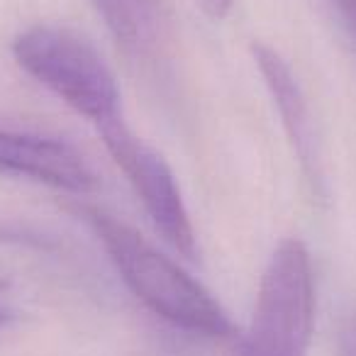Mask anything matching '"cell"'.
<instances>
[{
  "instance_id": "cell-1",
  "label": "cell",
  "mask_w": 356,
  "mask_h": 356,
  "mask_svg": "<svg viewBox=\"0 0 356 356\" xmlns=\"http://www.w3.org/2000/svg\"><path fill=\"white\" fill-rule=\"evenodd\" d=\"M90 229L103 244L124 286L163 322L205 339H229L234 325L218 298L173 259L154 249L129 225L98 208L86 210Z\"/></svg>"
},
{
  "instance_id": "cell-2",
  "label": "cell",
  "mask_w": 356,
  "mask_h": 356,
  "mask_svg": "<svg viewBox=\"0 0 356 356\" xmlns=\"http://www.w3.org/2000/svg\"><path fill=\"white\" fill-rule=\"evenodd\" d=\"M13 56L27 76L61 103L100 127L120 115V88L90 42L54 25H35L13 42Z\"/></svg>"
},
{
  "instance_id": "cell-3",
  "label": "cell",
  "mask_w": 356,
  "mask_h": 356,
  "mask_svg": "<svg viewBox=\"0 0 356 356\" xmlns=\"http://www.w3.org/2000/svg\"><path fill=\"white\" fill-rule=\"evenodd\" d=\"M315 330L312 259L300 239L273 249L239 356H307Z\"/></svg>"
},
{
  "instance_id": "cell-4",
  "label": "cell",
  "mask_w": 356,
  "mask_h": 356,
  "mask_svg": "<svg viewBox=\"0 0 356 356\" xmlns=\"http://www.w3.org/2000/svg\"><path fill=\"white\" fill-rule=\"evenodd\" d=\"M105 149L120 171L127 176L129 186L142 200L149 220L163 234L168 244L184 257L195 254V229L188 208L176 184V176L163 161V156L152 149L142 137L124 124V120L113 118L98 127Z\"/></svg>"
},
{
  "instance_id": "cell-5",
  "label": "cell",
  "mask_w": 356,
  "mask_h": 356,
  "mask_svg": "<svg viewBox=\"0 0 356 356\" xmlns=\"http://www.w3.org/2000/svg\"><path fill=\"white\" fill-rule=\"evenodd\" d=\"M0 173L69 193L95 188V173L71 144L54 137L0 129Z\"/></svg>"
},
{
  "instance_id": "cell-6",
  "label": "cell",
  "mask_w": 356,
  "mask_h": 356,
  "mask_svg": "<svg viewBox=\"0 0 356 356\" xmlns=\"http://www.w3.org/2000/svg\"><path fill=\"white\" fill-rule=\"evenodd\" d=\"M254 59H257V66L264 76V83H266L268 93H271L273 103H276L281 122L286 127L288 137H291L293 147H296V154L300 159L302 168L315 173L317 159L310 113H307L305 95H302L291 66L281 59L278 51H273L271 47L264 44H254Z\"/></svg>"
},
{
  "instance_id": "cell-7",
  "label": "cell",
  "mask_w": 356,
  "mask_h": 356,
  "mask_svg": "<svg viewBox=\"0 0 356 356\" xmlns=\"http://www.w3.org/2000/svg\"><path fill=\"white\" fill-rule=\"evenodd\" d=\"M110 35L129 51H144L156 35L154 0H93Z\"/></svg>"
},
{
  "instance_id": "cell-8",
  "label": "cell",
  "mask_w": 356,
  "mask_h": 356,
  "mask_svg": "<svg viewBox=\"0 0 356 356\" xmlns=\"http://www.w3.org/2000/svg\"><path fill=\"white\" fill-rule=\"evenodd\" d=\"M339 356H356V315L346 322L339 339Z\"/></svg>"
},
{
  "instance_id": "cell-9",
  "label": "cell",
  "mask_w": 356,
  "mask_h": 356,
  "mask_svg": "<svg viewBox=\"0 0 356 356\" xmlns=\"http://www.w3.org/2000/svg\"><path fill=\"white\" fill-rule=\"evenodd\" d=\"M337 8H339V13L344 15L349 30L356 35V0H337Z\"/></svg>"
},
{
  "instance_id": "cell-10",
  "label": "cell",
  "mask_w": 356,
  "mask_h": 356,
  "mask_svg": "<svg viewBox=\"0 0 356 356\" xmlns=\"http://www.w3.org/2000/svg\"><path fill=\"white\" fill-rule=\"evenodd\" d=\"M208 6H210V10L220 15V13H225L229 6H232V0H208Z\"/></svg>"
},
{
  "instance_id": "cell-11",
  "label": "cell",
  "mask_w": 356,
  "mask_h": 356,
  "mask_svg": "<svg viewBox=\"0 0 356 356\" xmlns=\"http://www.w3.org/2000/svg\"><path fill=\"white\" fill-rule=\"evenodd\" d=\"M6 320H8V312L0 307V325H6Z\"/></svg>"
},
{
  "instance_id": "cell-12",
  "label": "cell",
  "mask_w": 356,
  "mask_h": 356,
  "mask_svg": "<svg viewBox=\"0 0 356 356\" xmlns=\"http://www.w3.org/2000/svg\"><path fill=\"white\" fill-rule=\"evenodd\" d=\"M0 291H3V281H0Z\"/></svg>"
}]
</instances>
